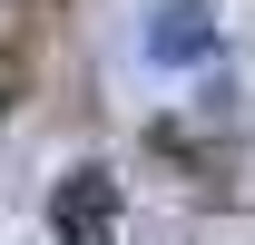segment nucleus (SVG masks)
Returning a JSON list of instances; mask_svg holds the SVG:
<instances>
[{"label": "nucleus", "mask_w": 255, "mask_h": 245, "mask_svg": "<svg viewBox=\"0 0 255 245\" xmlns=\"http://www.w3.org/2000/svg\"><path fill=\"white\" fill-rule=\"evenodd\" d=\"M108 206H118L108 167H79V177L49 196V216H59V236H69V245H108Z\"/></svg>", "instance_id": "1"}, {"label": "nucleus", "mask_w": 255, "mask_h": 245, "mask_svg": "<svg viewBox=\"0 0 255 245\" xmlns=\"http://www.w3.org/2000/svg\"><path fill=\"white\" fill-rule=\"evenodd\" d=\"M206 49H216V20L196 0H167L157 20H147V59H206Z\"/></svg>", "instance_id": "2"}]
</instances>
